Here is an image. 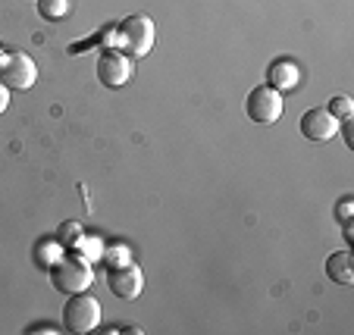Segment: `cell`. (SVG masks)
I'll use <instances>...</instances> for the list:
<instances>
[{"label": "cell", "instance_id": "obj_4", "mask_svg": "<svg viewBox=\"0 0 354 335\" xmlns=\"http://www.w3.org/2000/svg\"><path fill=\"white\" fill-rule=\"evenodd\" d=\"M38 79V66L28 54L22 50H10L7 57H0V82L10 88V91H28Z\"/></svg>", "mask_w": 354, "mask_h": 335}, {"label": "cell", "instance_id": "obj_10", "mask_svg": "<svg viewBox=\"0 0 354 335\" xmlns=\"http://www.w3.org/2000/svg\"><path fill=\"white\" fill-rule=\"evenodd\" d=\"M326 276L339 285H351L354 282V267H351V254L348 251H335L326 260Z\"/></svg>", "mask_w": 354, "mask_h": 335}, {"label": "cell", "instance_id": "obj_13", "mask_svg": "<svg viewBox=\"0 0 354 335\" xmlns=\"http://www.w3.org/2000/svg\"><path fill=\"white\" fill-rule=\"evenodd\" d=\"M104 263L107 267H122V263H132V254H129L126 245H113V248L104 251Z\"/></svg>", "mask_w": 354, "mask_h": 335}, {"label": "cell", "instance_id": "obj_7", "mask_svg": "<svg viewBox=\"0 0 354 335\" xmlns=\"http://www.w3.org/2000/svg\"><path fill=\"white\" fill-rule=\"evenodd\" d=\"M107 285L116 298L122 301H135L145 289V276L135 263H122V267H110V276H107Z\"/></svg>", "mask_w": 354, "mask_h": 335}, {"label": "cell", "instance_id": "obj_11", "mask_svg": "<svg viewBox=\"0 0 354 335\" xmlns=\"http://www.w3.org/2000/svg\"><path fill=\"white\" fill-rule=\"evenodd\" d=\"M38 3V16L47 22H60L69 16V10H73V3L69 0H35Z\"/></svg>", "mask_w": 354, "mask_h": 335}, {"label": "cell", "instance_id": "obj_12", "mask_svg": "<svg viewBox=\"0 0 354 335\" xmlns=\"http://www.w3.org/2000/svg\"><path fill=\"white\" fill-rule=\"evenodd\" d=\"M73 248L79 251V257H85L88 263H91V260H104V245H100L97 238H85V235H82Z\"/></svg>", "mask_w": 354, "mask_h": 335}, {"label": "cell", "instance_id": "obj_15", "mask_svg": "<svg viewBox=\"0 0 354 335\" xmlns=\"http://www.w3.org/2000/svg\"><path fill=\"white\" fill-rule=\"evenodd\" d=\"M329 113L335 116V119H348V116H351V97H345V94H339V97H333V101H329Z\"/></svg>", "mask_w": 354, "mask_h": 335}, {"label": "cell", "instance_id": "obj_5", "mask_svg": "<svg viewBox=\"0 0 354 335\" xmlns=\"http://www.w3.org/2000/svg\"><path fill=\"white\" fill-rule=\"evenodd\" d=\"M245 113H248V119H254L257 126H273V122H279L282 91H276V88H270V85L254 88L245 101Z\"/></svg>", "mask_w": 354, "mask_h": 335}, {"label": "cell", "instance_id": "obj_3", "mask_svg": "<svg viewBox=\"0 0 354 335\" xmlns=\"http://www.w3.org/2000/svg\"><path fill=\"white\" fill-rule=\"evenodd\" d=\"M63 326L69 329V332H91V329L100 326V304L97 298L85 295V291H79V295H69V301L63 304Z\"/></svg>", "mask_w": 354, "mask_h": 335}, {"label": "cell", "instance_id": "obj_1", "mask_svg": "<svg viewBox=\"0 0 354 335\" xmlns=\"http://www.w3.org/2000/svg\"><path fill=\"white\" fill-rule=\"evenodd\" d=\"M154 38H157V28L147 16H129L126 22L116 26L113 47L129 50V57H145L154 50Z\"/></svg>", "mask_w": 354, "mask_h": 335}, {"label": "cell", "instance_id": "obj_17", "mask_svg": "<svg viewBox=\"0 0 354 335\" xmlns=\"http://www.w3.org/2000/svg\"><path fill=\"white\" fill-rule=\"evenodd\" d=\"M7 107H10V88L0 82V113H3Z\"/></svg>", "mask_w": 354, "mask_h": 335}, {"label": "cell", "instance_id": "obj_2", "mask_svg": "<svg viewBox=\"0 0 354 335\" xmlns=\"http://www.w3.org/2000/svg\"><path fill=\"white\" fill-rule=\"evenodd\" d=\"M50 282L54 289L63 291V295H79L85 291L88 285L94 282V273H91V263L85 257H60V260L50 267Z\"/></svg>", "mask_w": 354, "mask_h": 335}, {"label": "cell", "instance_id": "obj_9", "mask_svg": "<svg viewBox=\"0 0 354 335\" xmlns=\"http://www.w3.org/2000/svg\"><path fill=\"white\" fill-rule=\"evenodd\" d=\"M270 88H276V91H288V88H295L301 82V69L295 66L292 60H276L273 66H270Z\"/></svg>", "mask_w": 354, "mask_h": 335}, {"label": "cell", "instance_id": "obj_8", "mask_svg": "<svg viewBox=\"0 0 354 335\" xmlns=\"http://www.w3.org/2000/svg\"><path fill=\"white\" fill-rule=\"evenodd\" d=\"M301 135L310 141H329L339 135V119H335L333 113H329L326 107H314L308 110V113L301 116Z\"/></svg>", "mask_w": 354, "mask_h": 335}, {"label": "cell", "instance_id": "obj_18", "mask_svg": "<svg viewBox=\"0 0 354 335\" xmlns=\"http://www.w3.org/2000/svg\"><path fill=\"white\" fill-rule=\"evenodd\" d=\"M0 57H3V54H0Z\"/></svg>", "mask_w": 354, "mask_h": 335}, {"label": "cell", "instance_id": "obj_14", "mask_svg": "<svg viewBox=\"0 0 354 335\" xmlns=\"http://www.w3.org/2000/svg\"><path fill=\"white\" fill-rule=\"evenodd\" d=\"M79 238H82V222H63L60 238H57V242H60L63 248H73Z\"/></svg>", "mask_w": 354, "mask_h": 335}, {"label": "cell", "instance_id": "obj_16", "mask_svg": "<svg viewBox=\"0 0 354 335\" xmlns=\"http://www.w3.org/2000/svg\"><path fill=\"white\" fill-rule=\"evenodd\" d=\"M335 213H339L342 226H345V222H348V213H351V198H342V204H339V210H335Z\"/></svg>", "mask_w": 354, "mask_h": 335}, {"label": "cell", "instance_id": "obj_6", "mask_svg": "<svg viewBox=\"0 0 354 335\" xmlns=\"http://www.w3.org/2000/svg\"><path fill=\"white\" fill-rule=\"evenodd\" d=\"M135 75V63L129 54H122L120 47H110L104 50L97 60V79L104 82L107 88H122L129 79Z\"/></svg>", "mask_w": 354, "mask_h": 335}]
</instances>
